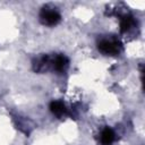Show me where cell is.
I'll return each mask as SVG.
<instances>
[{
    "mask_svg": "<svg viewBox=\"0 0 145 145\" xmlns=\"http://www.w3.org/2000/svg\"><path fill=\"white\" fill-rule=\"evenodd\" d=\"M130 26H131V18H130V17H125V18L121 19L120 27H121V31H122V32L128 31Z\"/></svg>",
    "mask_w": 145,
    "mask_h": 145,
    "instance_id": "6",
    "label": "cell"
},
{
    "mask_svg": "<svg viewBox=\"0 0 145 145\" xmlns=\"http://www.w3.org/2000/svg\"><path fill=\"white\" fill-rule=\"evenodd\" d=\"M67 65H68V60H67V58L63 57V56H58V57H56V59H54V61H53V67H54V69L58 70V71L65 70V68L67 67Z\"/></svg>",
    "mask_w": 145,
    "mask_h": 145,
    "instance_id": "5",
    "label": "cell"
},
{
    "mask_svg": "<svg viewBox=\"0 0 145 145\" xmlns=\"http://www.w3.org/2000/svg\"><path fill=\"white\" fill-rule=\"evenodd\" d=\"M50 110H51V112L54 113L56 116L60 117V116H62V114L66 112V106H65V104H63L62 102H60V101H53V102L50 103Z\"/></svg>",
    "mask_w": 145,
    "mask_h": 145,
    "instance_id": "3",
    "label": "cell"
},
{
    "mask_svg": "<svg viewBox=\"0 0 145 145\" xmlns=\"http://www.w3.org/2000/svg\"><path fill=\"white\" fill-rule=\"evenodd\" d=\"M40 18H41V22L45 25H56L60 22V15L59 12H57L56 10H50L48 8H43L40 12Z\"/></svg>",
    "mask_w": 145,
    "mask_h": 145,
    "instance_id": "1",
    "label": "cell"
},
{
    "mask_svg": "<svg viewBox=\"0 0 145 145\" xmlns=\"http://www.w3.org/2000/svg\"><path fill=\"white\" fill-rule=\"evenodd\" d=\"M99 49L101 52L105 54H114L120 51V43L116 41H108L104 40L99 44Z\"/></svg>",
    "mask_w": 145,
    "mask_h": 145,
    "instance_id": "2",
    "label": "cell"
},
{
    "mask_svg": "<svg viewBox=\"0 0 145 145\" xmlns=\"http://www.w3.org/2000/svg\"><path fill=\"white\" fill-rule=\"evenodd\" d=\"M114 139V133L110 128H105L101 135V142L103 145H110Z\"/></svg>",
    "mask_w": 145,
    "mask_h": 145,
    "instance_id": "4",
    "label": "cell"
}]
</instances>
